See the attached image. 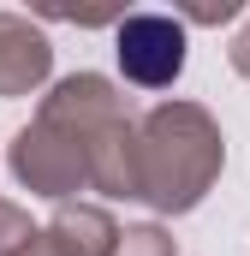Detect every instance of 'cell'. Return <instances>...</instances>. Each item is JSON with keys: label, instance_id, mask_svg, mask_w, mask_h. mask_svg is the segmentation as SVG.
<instances>
[{"label": "cell", "instance_id": "1", "mask_svg": "<svg viewBox=\"0 0 250 256\" xmlns=\"http://www.w3.org/2000/svg\"><path fill=\"white\" fill-rule=\"evenodd\" d=\"M185 60V36H179V24H167V18H131L120 36V66L131 78H143V84H167L173 72Z\"/></svg>", "mask_w": 250, "mask_h": 256}]
</instances>
